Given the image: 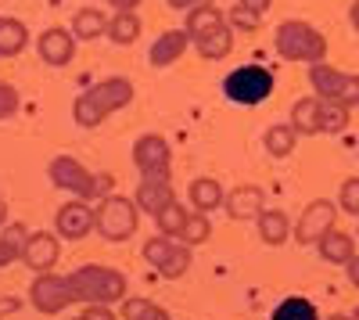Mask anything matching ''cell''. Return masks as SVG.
Returning a JSON list of instances; mask_svg holds the SVG:
<instances>
[{
    "instance_id": "obj_1",
    "label": "cell",
    "mask_w": 359,
    "mask_h": 320,
    "mask_svg": "<svg viewBox=\"0 0 359 320\" xmlns=\"http://www.w3.org/2000/svg\"><path fill=\"white\" fill-rule=\"evenodd\" d=\"M130 101H133V83L126 76H108L94 86H86V91L72 101V119L83 130H94L108 119V115L123 112Z\"/></svg>"
},
{
    "instance_id": "obj_2",
    "label": "cell",
    "mask_w": 359,
    "mask_h": 320,
    "mask_svg": "<svg viewBox=\"0 0 359 320\" xmlns=\"http://www.w3.org/2000/svg\"><path fill=\"white\" fill-rule=\"evenodd\" d=\"M187 36L205 62H219L233 51V29L226 22V11H219L216 4H198L187 11Z\"/></svg>"
},
{
    "instance_id": "obj_3",
    "label": "cell",
    "mask_w": 359,
    "mask_h": 320,
    "mask_svg": "<svg viewBox=\"0 0 359 320\" xmlns=\"http://www.w3.org/2000/svg\"><path fill=\"white\" fill-rule=\"evenodd\" d=\"M69 281H72L76 302H86V306H111L126 299V277L115 267L86 263L76 274H69Z\"/></svg>"
},
{
    "instance_id": "obj_4",
    "label": "cell",
    "mask_w": 359,
    "mask_h": 320,
    "mask_svg": "<svg viewBox=\"0 0 359 320\" xmlns=\"http://www.w3.org/2000/svg\"><path fill=\"white\" fill-rule=\"evenodd\" d=\"M277 54L284 62H306V65H320L323 54H327V40L320 29H313L309 22L302 18H291V22H280L277 25Z\"/></svg>"
},
{
    "instance_id": "obj_5",
    "label": "cell",
    "mask_w": 359,
    "mask_h": 320,
    "mask_svg": "<svg viewBox=\"0 0 359 320\" xmlns=\"http://www.w3.org/2000/svg\"><path fill=\"white\" fill-rule=\"evenodd\" d=\"M273 72L266 65H237L226 79H223V94L233 101V105H245V108H255L262 105L269 94H273Z\"/></svg>"
},
{
    "instance_id": "obj_6",
    "label": "cell",
    "mask_w": 359,
    "mask_h": 320,
    "mask_svg": "<svg viewBox=\"0 0 359 320\" xmlns=\"http://www.w3.org/2000/svg\"><path fill=\"white\" fill-rule=\"evenodd\" d=\"M94 213H97V234L104 241H130L137 234L140 209L126 194H104Z\"/></svg>"
},
{
    "instance_id": "obj_7",
    "label": "cell",
    "mask_w": 359,
    "mask_h": 320,
    "mask_svg": "<svg viewBox=\"0 0 359 320\" xmlns=\"http://www.w3.org/2000/svg\"><path fill=\"white\" fill-rule=\"evenodd\" d=\"M47 177H50L54 187H62V191H69V194H76V198H83V201L104 198L101 180H97L79 159H72V155H57V159H50Z\"/></svg>"
},
{
    "instance_id": "obj_8",
    "label": "cell",
    "mask_w": 359,
    "mask_h": 320,
    "mask_svg": "<svg viewBox=\"0 0 359 320\" xmlns=\"http://www.w3.org/2000/svg\"><path fill=\"white\" fill-rule=\"evenodd\" d=\"M309 83H313V94L323 101L345 105L348 112L359 105V72H341L320 62V65H309Z\"/></svg>"
},
{
    "instance_id": "obj_9",
    "label": "cell",
    "mask_w": 359,
    "mask_h": 320,
    "mask_svg": "<svg viewBox=\"0 0 359 320\" xmlns=\"http://www.w3.org/2000/svg\"><path fill=\"white\" fill-rule=\"evenodd\" d=\"M133 166L140 180H169L172 177V152L162 133H144L133 144Z\"/></svg>"
},
{
    "instance_id": "obj_10",
    "label": "cell",
    "mask_w": 359,
    "mask_h": 320,
    "mask_svg": "<svg viewBox=\"0 0 359 320\" xmlns=\"http://www.w3.org/2000/svg\"><path fill=\"white\" fill-rule=\"evenodd\" d=\"M144 259L151 263L162 277L176 281L191 270V245H184L180 238H165V234H155L151 241L144 245Z\"/></svg>"
},
{
    "instance_id": "obj_11",
    "label": "cell",
    "mask_w": 359,
    "mask_h": 320,
    "mask_svg": "<svg viewBox=\"0 0 359 320\" xmlns=\"http://www.w3.org/2000/svg\"><path fill=\"white\" fill-rule=\"evenodd\" d=\"M29 302H33V309L54 316L62 313L65 306L76 302V292H72V281L69 277H57V274H40L33 281V288H29Z\"/></svg>"
},
{
    "instance_id": "obj_12",
    "label": "cell",
    "mask_w": 359,
    "mask_h": 320,
    "mask_svg": "<svg viewBox=\"0 0 359 320\" xmlns=\"http://www.w3.org/2000/svg\"><path fill=\"white\" fill-rule=\"evenodd\" d=\"M334 220H338V206L334 201H327V198H316L309 201V206L302 209V220L294 223V241L298 245H316L327 230H334Z\"/></svg>"
},
{
    "instance_id": "obj_13",
    "label": "cell",
    "mask_w": 359,
    "mask_h": 320,
    "mask_svg": "<svg viewBox=\"0 0 359 320\" xmlns=\"http://www.w3.org/2000/svg\"><path fill=\"white\" fill-rule=\"evenodd\" d=\"M54 230H57V238H65V241H83L90 230H97V213L90 209L83 198H72L57 209Z\"/></svg>"
},
{
    "instance_id": "obj_14",
    "label": "cell",
    "mask_w": 359,
    "mask_h": 320,
    "mask_svg": "<svg viewBox=\"0 0 359 320\" xmlns=\"http://www.w3.org/2000/svg\"><path fill=\"white\" fill-rule=\"evenodd\" d=\"M36 54L40 62L50 65V69H65L72 58H76V36L69 33V29L54 25V29H43L40 40H36Z\"/></svg>"
},
{
    "instance_id": "obj_15",
    "label": "cell",
    "mask_w": 359,
    "mask_h": 320,
    "mask_svg": "<svg viewBox=\"0 0 359 320\" xmlns=\"http://www.w3.org/2000/svg\"><path fill=\"white\" fill-rule=\"evenodd\" d=\"M57 259H62L57 234H50V230H36V234H29L25 252H22V263L29 270H33V274H50L57 267Z\"/></svg>"
},
{
    "instance_id": "obj_16",
    "label": "cell",
    "mask_w": 359,
    "mask_h": 320,
    "mask_svg": "<svg viewBox=\"0 0 359 320\" xmlns=\"http://www.w3.org/2000/svg\"><path fill=\"white\" fill-rule=\"evenodd\" d=\"M226 216L237 220V223H245V220H259V213L266 209V191L255 187V184H241V187H233L226 194Z\"/></svg>"
},
{
    "instance_id": "obj_17",
    "label": "cell",
    "mask_w": 359,
    "mask_h": 320,
    "mask_svg": "<svg viewBox=\"0 0 359 320\" xmlns=\"http://www.w3.org/2000/svg\"><path fill=\"white\" fill-rule=\"evenodd\" d=\"M191 47V36H187V29H169V33H162L151 51H147V62H151L155 69H165L172 62H180V54H184Z\"/></svg>"
},
{
    "instance_id": "obj_18",
    "label": "cell",
    "mask_w": 359,
    "mask_h": 320,
    "mask_svg": "<svg viewBox=\"0 0 359 320\" xmlns=\"http://www.w3.org/2000/svg\"><path fill=\"white\" fill-rule=\"evenodd\" d=\"M187 198H191V206H194L198 213H216V209L226 206V191H223V184H219L216 177H198V180H191Z\"/></svg>"
},
{
    "instance_id": "obj_19",
    "label": "cell",
    "mask_w": 359,
    "mask_h": 320,
    "mask_svg": "<svg viewBox=\"0 0 359 320\" xmlns=\"http://www.w3.org/2000/svg\"><path fill=\"white\" fill-rule=\"evenodd\" d=\"M172 198H176V194H172V184H169V180H140L133 201H137V209H140V213H147V216L155 220Z\"/></svg>"
},
{
    "instance_id": "obj_20",
    "label": "cell",
    "mask_w": 359,
    "mask_h": 320,
    "mask_svg": "<svg viewBox=\"0 0 359 320\" xmlns=\"http://www.w3.org/2000/svg\"><path fill=\"white\" fill-rule=\"evenodd\" d=\"M255 223H259V238H262L266 245H273V248L284 245V241L291 238V230H294V227H291V216H287L284 209H262Z\"/></svg>"
},
{
    "instance_id": "obj_21",
    "label": "cell",
    "mask_w": 359,
    "mask_h": 320,
    "mask_svg": "<svg viewBox=\"0 0 359 320\" xmlns=\"http://www.w3.org/2000/svg\"><path fill=\"white\" fill-rule=\"evenodd\" d=\"M316 248H320V259L331 263V267H345L355 255V241L348 234H341V230H327V234L316 241Z\"/></svg>"
},
{
    "instance_id": "obj_22",
    "label": "cell",
    "mask_w": 359,
    "mask_h": 320,
    "mask_svg": "<svg viewBox=\"0 0 359 320\" xmlns=\"http://www.w3.org/2000/svg\"><path fill=\"white\" fill-rule=\"evenodd\" d=\"M291 126H294V133H302V137H316L320 133V98L313 94V98H298L294 105H291V119H287Z\"/></svg>"
},
{
    "instance_id": "obj_23",
    "label": "cell",
    "mask_w": 359,
    "mask_h": 320,
    "mask_svg": "<svg viewBox=\"0 0 359 320\" xmlns=\"http://www.w3.org/2000/svg\"><path fill=\"white\" fill-rule=\"evenodd\" d=\"M29 44V29L22 18L0 15V58H18Z\"/></svg>"
},
{
    "instance_id": "obj_24",
    "label": "cell",
    "mask_w": 359,
    "mask_h": 320,
    "mask_svg": "<svg viewBox=\"0 0 359 320\" xmlns=\"http://www.w3.org/2000/svg\"><path fill=\"white\" fill-rule=\"evenodd\" d=\"M72 36L76 40H97L108 36V15H101L97 8H83L72 15Z\"/></svg>"
},
{
    "instance_id": "obj_25",
    "label": "cell",
    "mask_w": 359,
    "mask_h": 320,
    "mask_svg": "<svg viewBox=\"0 0 359 320\" xmlns=\"http://www.w3.org/2000/svg\"><path fill=\"white\" fill-rule=\"evenodd\" d=\"M262 144H266V152L273 159H287L294 152V144H298V133H294L291 123H273V126H266Z\"/></svg>"
},
{
    "instance_id": "obj_26",
    "label": "cell",
    "mask_w": 359,
    "mask_h": 320,
    "mask_svg": "<svg viewBox=\"0 0 359 320\" xmlns=\"http://www.w3.org/2000/svg\"><path fill=\"white\" fill-rule=\"evenodd\" d=\"M25 241H29V230H25L18 220H15V223H8L4 230H0V267H11L15 259H22Z\"/></svg>"
},
{
    "instance_id": "obj_27",
    "label": "cell",
    "mask_w": 359,
    "mask_h": 320,
    "mask_svg": "<svg viewBox=\"0 0 359 320\" xmlns=\"http://www.w3.org/2000/svg\"><path fill=\"white\" fill-rule=\"evenodd\" d=\"M137 36H140V18H137V11H115V15L108 18V40H111V44L130 47Z\"/></svg>"
},
{
    "instance_id": "obj_28",
    "label": "cell",
    "mask_w": 359,
    "mask_h": 320,
    "mask_svg": "<svg viewBox=\"0 0 359 320\" xmlns=\"http://www.w3.org/2000/svg\"><path fill=\"white\" fill-rule=\"evenodd\" d=\"M269 320H320L316 306L302 295H287L284 302L273 306V313H269Z\"/></svg>"
},
{
    "instance_id": "obj_29",
    "label": "cell",
    "mask_w": 359,
    "mask_h": 320,
    "mask_svg": "<svg viewBox=\"0 0 359 320\" xmlns=\"http://www.w3.org/2000/svg\"><path fill=\"white\" fill-rule=\"evenodd\" d=\"M187 209L184 206H180V201L172 198L169 201V206L155 216V223H158V234H165V238H180V234H184V227H187Z\"/></svg>"
},
{
    "instance_id": "obj_30",
    "label": "cell",
    "mask_w": 359,
    "mask_h": 320,
    "mask_svg": "<svg viewBox=\"0 0 359 320\" xmlns=\"http://www.w3.org/2000/svg\"><path fill=\"white\" fill-rule=\"evenodd\" d=\"M123 316L126 320H172L169 309L151 299H123Z\"/></svg>"
},
{
    "instance_id": "obj_31",
    "label": "cell",
    "mask_w": 359,
    "mask_h": 320,
    "mask_svg": "<svg viewBox=\"0 0 359 320\" xmlns=\"http://www.w3.org/2000/svg\"><path fill=\"white\" fill-rule=\"evenodd\" d=\"M348 126V108L320 98V133H341Z\"/></svg>"
},
{
    "instance_id": "obj_32",
    "label": "cell",
    "mask_w": 359,
    "mask_h": 320,
    "mask_svg": "<svg viewBox=\"0 0 359 320\" xmlns=\"http://www.w3.org/2000/svg\"><path fill=\"white\" fill-rule=\"evenodd\" d=\"M208 238H212V220H208V213H191L187 216V227H184V234H180V241H184V245H201V241H208Z\"/></svg>"
},
{
    "instance_id": "obj_33",
    "label": "cell",
    "mask_w": 359,
    "mask_h": 320,
    "mask_svg": "<svg viewBox=\"0 0 359 320\" xmlns=\"http://www.w3.org/2000/svg\"><path fill=\"white\" fill-rule=\"evenodd\" d=\"M338 209H345L348 216H359V177H348L338 191Z\"/></svg>"
},
{
    "instance_id": "obj_34",
    "label": "cell",
    "mask_w": 359,
    "mask_h": 320,
    "mask_svg": "<svg viewBox=\"0 0 359 320\" xmlns=\"http://www.w3.org/2000/svg\"><path fill=\"white\" fill-rule=\"evenodd\" d=\"M226 22H230V29H241V33H255L262 18H259V15H252L248 8L237 4V8H230V11H226Z\"/></svg>"
},
{
    "instance_id": "obj_35",
    "label": "cell",
    "mask_w": 359,
    "mask_h": 320,
    "mask_svg": "<svg viewBox=\"0 0 359 320\" xmlns=\"http://www.w3.org/2000/svg\"><path fill=\"white\" fill-rule=\"evenodd\" d=\"M18 108H22V98H18V91L11 83H0V123L4 119H11V115H18Z\"/></svg>"
},
{
    "instance_id": "obj_36",
    "label": "cell",
    "mask_w": 359,
    "mask_h": 320,
    "mask_svg": "<svg viewBox=\"0 0 359 320\" xmlns=\"http://www.w3.org/2000/svg\"><path fill=\"white\" fill-rule=\"evenodd\" d=\"M76 320H115V313L108 306H86L83 316H76Z\"/></svg>"
},
{
    "instance_id": "obj_37",
    "label": "cell",
    "mask_w": 359,
    "mask_h": 320,
    "mask_svg": "<svg viewBox=\"0 0 359 320\" xmlns=\"http://www.w3.org/2000/svg\"><path fill=\"white\" fill-rule=\"evenodd\" d=\"M18 309H22V299H18V295H4V299H0V320L11 316V313H18Z\"/></svg>"
},
{
    "instance_id": "obj_38",
    "label": "cell",
    "mask_w": 359,
    "mask_h": 320,
    "mask_svg": "<svg viewBox=\"0 0 359 320\" xmlns=\"http://www.w3.org/2000/svg\"><path fill=\"white\" fill-rule=\"evenodd\" d=\"M237 4H241V8H248L252 15H259V18H262V15L269 11V4H273V0H237Z\"/></svg>"
},
{
    "instance_id": "obj_39",
    "label": "cell",
    "mask_w": 359,
    "mask_h": 320,
    "mask_svg": "<svg viewBox=\"0 0 359 320\" xmlns=\"http://www.w3.org/2000/svg\"><path fill=\"white\" fill-rule=\"evenodd\" d=\"M345 274H348V281L359 288V252H355V255L348 259V263H345Z\"/></svg>"
},
{
    "instance_id": "obj_40",
    "label": "cell",
    "mask_w": 359,
    "mask_h": 320,
    "mask_svg": "<svg viewBox=\"0 0 359 320\" xmlns=\"http://www.w3.org/2000/svg\"><path fill=\"white\" fill-rule=\"evenodd\" d=\"M169 8H176V11H191V8H198V4H205V0H165Z\"/></svg>"
},
{
    "instance_id": "obj_41",
    "label": "cell",
    "mask_w": 359,
    "mask_h": 320,
    "mask_svg": "<svg viewBox=\"0 0 359 320\" xmlns=\"http://www.w3.org/2000/svg\"><path fill=\"white\" fill-rule=\"evenodd\" d=\"M108 4H111L115 11H137V4H140V0H108Z\"/></svg>"
},
{
    "instance_id": "obj_42",
    "label": "cell",
    "mask_w": 359,
    "mask_h": 320,
    "mask_svg": "<svg viewBox=\"0 0 359 320\" xmlns=\"http://www.w3.org/2000/svg\"><path fill=\"white\" fill-rule=\"evenodd\" d=\"M348 18H352V29H355V33H359V0H355V4L348 8Z\"/></svg>"
},
{
    "instance_id": "obj_43",
    "label": "cell",
    "mask_w": 359,
    "mask_h": 320,
    "mask_svg": "<svg viewBox=\"0 0 359 320\" xmlns=\"http://www.w3.org/2000/svg\"><path fill=\"white\" fill-rule=\"evenodd\" d=\"M8 223H11V220H8V201H4V198H0V230H4Z\"/></svg>"
},
{
    "instance_id": "obj_44",
    "label": "cell",
    "mask_w": 359,
    "mask_h": 320,
    "mask_svg": "<svg viewBox=\"0 0 359 320\" xmlns=\"http://www.w3.org/2000/svg\"><path fill=\"white\" fill-rule=\"evenodd\" d=\"M331 320H352V316H341V313H334V316H331Z\"/></svg>"
},
{
    "instance_id": "obj_45",
    "label": "cell",
    "mask_w": 359,
    "mask_h": 320,
    "mask_svg": "<svg viewBox=\"0 0 359 320\" xmlns=\"http://www.w3.org/2000/svg\"><path fill=\"white\" fill-rule=\"evenodd\" d=\"M352 320H359V306H355V313H352Z\"/></svg>"
}]
</instances>
